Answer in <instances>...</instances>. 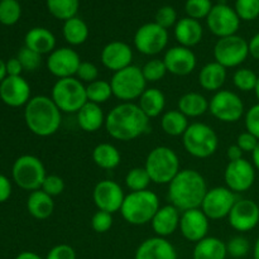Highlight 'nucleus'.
<instances>
[{
    "instance_id": "nucleus-1",
    "label": "nucleus",
    "mask_w": 259,
    "mask_h": 259,
    "mask_svg": "<svg viewBox=\"0 0 259 259\" xmlns=\"http://www.w3.org/2000/svg\"><path fill=\"white\" fill-rule=\"evenodd\" d=\"M104 126L111 138L129 142L149 131V118L138 104L120 103L106 115Z\"/></svg>"
},
{
    "instance_id": "nucleus-2",
    "label": "nucleus",
    "mask_w": 259,
    "mask_h": 259,
    "mask_svg": "<svg viewBox=\"0 0 259 259\" xmlns=\"http://www.w3.org/2000/svg\"><path fill=\"white\" fill-rule=\"evenodd\" d=\"M207 190L206 181L199 171L181 169L168 185V200L182 212L200 209Z\"/></svg>"
},
{
    "instance_id": "nucleus-3",
    "label": "nucleus",
    "mask_w": 259,
    "mask_h": 259,
    "mask_svg": "<svg viewBox=\"0 0 259 259\" xmlns=\"http://www.w3.org/2000/svg\"><path fill=\"white\" fill-rule=\"evenodd\" d=\"M24 120L33 134L50 137L60 129L62 115L52 99L46 95H38L30 99L25 105Z\"/></svg>"
},
{
    "instance_id": "nucleus-4",
    "label": "nucleus",
    "mask_w": 259,
    "mask_h": 259,
    "mask_svg": "<svg viewBox=\"0 0 259 259\" xmlns=\"http://www.w3.org/2000/svg\"><path fill=\"white\" fill-rule=\"evenodd\" d=\"M159 207L158 196L153 191L144 190L126 195L121 205L120 214L128 224L139 227L151 223Z\"/></svg>"
},
{
    "instance_id": "nucleus-5",
    "label": "nucleus",
    "mask_w": 259,
    "mask_h": 259,
    "mask_svg": "<svg viewBox=\"0 0 259 259\" xmlns=\"http://www.w3.org/2000/svg\"><path fill=\"white\" fill-rule=\"evenodd\" d=\"M144 168L148 172L151 181L157 185H169L181 171L179 156L174 149L166 146L156 147L149 152Z\"/></svg>"
},
{
    "instance_id": "nucleus-6",
    "label": "nucleus",
    "mask_w": 259,
    "mask_h": 259,
    "mask_svg": "<svg viewBox=\"0 0 259 259\" xmlns=\"http://www.w3.org/2000/svg\"><path fill=\"white\" fill-rule=\"evenodd\" d=\"M51 99L55 101L61 113L77 114L88 103L86 86L77 77L60 78L53 85Z\"/></svg>"
},
{
    "instance_id": "nucleus-7",
    "label": "nucleus",
    "mask_w": 259,
    "mask_h": 259,
    "mask_svg": "<svg viewBox=\"0 0 259 259\" xmlns=\"http://www.w3.org/2000/svg\"><path fill=\"white\" fill-rule=\"evenodd\" d=\"M182 143L195 158H209L219 147V138L214 129L205 123H192L182 136Z\"/></svg>"
},
{
    "instance_id": "nucleus-8",
    "label": "nucleus",
    "mask_w": 259,
    "mask_h": 259,
    "mask_svg": "<svg viewBox=\"0 0 259 259\" xmlns=\"http://www.w3.org/2000/svg\"><path fill=\"white\" fill-rule=\"evenodd\" d=\"M113 95L123 103H133V100L141 98L147 89V81L144 78L142 68L131 65L123 70L114 72L110 80Z\"/></svg>"
},
{
    "instance_id": "nucleus-9",
    "label": "nucleus",
    "mask_w": 259,
    "mask_h": 259,
    "mask_svg": "<svg viewBox=\"0 0 259 259\" xmlns=\"http://www.w3.org/2000/svg\"><path fill=\"white\" fill-rule=\"evenodd\" d=\"M46 176V167L38 157L24 154L15 159L12 168L14 184L25 191H37L42 187Z\"/></svg>"
},
{
    "instance_id": "nucleus-10",
    "label": "nucleus",
    "mask_w": 259,
    "mask_h": 259,
    "mask_svg": "<svg viewBox=\"0 0 259 259\" xmlns=\"http://www.w3.org/2000/svg\"><path fill=\"white\" fill-rule=\"evenodd\" d=\"M248 56V42L238 34L219 38L214 46L215 61L225 68L238 67L247 60Z\"/></svg>"
},
{
    "instance_id": "nucleus-11",
    "label": "nucleus",
    "mask_w": 259,
    "mask_h": 259,
    "mask_svg": "<svg viewBox=\"0 0 259 259\" xmlns=\"http://www.w3.org/2000/svg\"><path fill=\"white\" fill-rule=\"evenodd\" d=\"M209 111L223 123H237L244 115V104L233 91L219 90L209 101Z\"/></svg>"
},
{
    "instance_id": "nucleus-12",
    "label": "nucleus",
    "mask_w": 259,
    "mask_h": 259,
    "mask_svg": "<svg viewBox=\"0 0 259 259\" xmlns=\"http://www.w3.org/2000/svg\"><path fill=\"white\" fill-rule=\"evenodd\" d=\"M168 45V30L153 23H146L134 34V47L146 56H156Z\"/></svg>"
},
{
    "instance_id": "nucleus-13",
    "label": "nucleus",
    "mask_w": 259,
    "mask_h": 259,
    "mask_svg": "<svg viewBox=\"0 0 259 259\" xmlns=\"http://www.w3.org/2000/svg\"><path fill=\"white\" fill-rule=\"evenodd\" d=\"M237 200V196L232 190L218 186L207 190L200 209L210 220H220L228 218Z\"/></svg>"
},
{
    "instance_id": "nucleus-14",
    "label": "nucleus",
    "mask_w": 259,
    "mask_h": 259,
    "mask_svg": "<svg viewBox=\"0 0 259 259\" xmlns=\"http://www.w3.org/2000/svg\"><path fill=\"white\" fill-rule=\"evenodd\" d=\"M206 24L212 34L224 38L237 34L240 27V18L234 8L227 4H217L207 15Z\"/></svg>"
},
{
    "instance_id": "nucleus-15",
    "label": "nucleus",
    "mask_w": 259,
    "mask_h": 259,
    "mask_svg": "<svg viewBox=\"0 0 259 259\" xmlns=\"http://www.w3.org/2000/svg\"><path fill=\"white\" fill-rule=\"evenodd\" d=\"M81 58L75 50L70 47L56 48L48 55L47 68L55 77H75L81 65Z\"/></svg>"
},
{
    "instance_id": "nucleus-16",
    "label": "nucleus",
    "mask_w": 259,
    "mask_h": 259,
    "mask_svg": "<svg viewBox=\"0 0 259 259\" xmlns=\"http://www.w3.org/2000/svg\"><path fill=\"white\" fill-rule=\"evenodd\" d=\"M124 199H125V195H124L123 189L115 181L103 180L94 187L93 200L96 207L101 211L110 212V214L120 211Z\"/></svg>"
},
{
    "instance_id": "nucleus-17",
    "label": "nucleus",
    "mask_w": 259,
    "mask_h": 259,
    "mask_svg": "<svg viewBox=\"0 0 259 259\" xmlns=\"http://www.w3.org/2000/svg\"><path fill=\"white\" fill-rule=\"evenodd\" d=\"M227 187L233 192H245L253 186L255 180V168L245 158L232 161L224 171Z\"/></svg>"
},
{
    "instance_id": "nucleus-18",
    "label": "nucleus",
    "mask_w": 259,
    "mask_h": 259,
    "mask_svg": "<svg viewBox=\"0 0 259 259\" xmlns=\"http://www.w3.org/2000/svg\"><path fill=\"white\" fill-rule=\"evenodd\" d=\"M229 225L234 230L247 233L259 224V206L257 202L249 199H240L233 206L228 215Z\"/></svg>"
},
{
    "instance_id": "nucleus-19",
    "label": "nucleus",
    "mask_w": 259,
    "mask_h": 259,
    "mask_svg": "<svg viewBox=\"0 0 259 259\" xmlns=\"http://www.w3.org/2000/svg\"><path fill=\"white\" fill-rule=\"evenodd\" d=\"M30 86L22 76H7L0 83V100L10 108L25 106L30 100Z\"/></svg>"
},
{
    "instance_id": "nucleus-20",
    "label": "nucleus",
    "mask_w": 259,
    "mask_h": 259,
    "mask_svg": "<svg viewBox=\"0 0 259 259\" xmlns=\"http://www.w3.org/2000/svg\"><path fill=\"white\" fill-rule=\"evenodd\" d=\"M163 62L167 71L175 76H187L196 68L197 60L191 48L176 46L166 51Z\"/></svg>"
},
{
    "instance_id": "nucleus-21",
    "label": "nucleus",
    "mask_w": 259,
    "mask_h": 259,
    "mask_svg": "<svg viewBox=\"0 0 259 259\" xmlns=\"http://www.w3.org/2000/svg\"><path fill=\"white\" fill-rule=\"evenodd\" d=\"M209 218L201 209H192L184 211L180 220V230L185 239L197 243L207 237Z\"/></svg>"
},
{
    "instance_id": "nucleus-22",
    "label": "nucleus",
    "mask_w": 259,
    "mask_h": 259,
    "mask_svg": "<svg viewBox=\"0 0 259 259\" xmlns=\"http://www.w3.org/2000/svg\"><path fill=\"white\" fill-rule=\"evenodd\" d=\"M100 60L104 67L113 71V72H118V71L132 65L133 50H132L128 43L114 40V42L108 43L103 48Z\"/></svg>"
},
{
    "instance_id": "nucleus-23",
    "label": "nucleus",
    "mask_w": 259,
    "mask_h": 259,
    "mask_svg": "<svg viewBox=\"0 0 259 259\" xmlns=\"http://www.w3.org/2000/svg\"><path fill=\"white\" fill-rule=\"evenodd\" d=\"M134 259H177L176 248L166 238H148L136 250Z\"/></svg>"
},
{
    "instance_id": "nucleus-24",
    "label": "nucleus",
    "mask_w": 259,
    "mask_h": 259,
    "mask_svg": "<svg viewBox=\"0 0 259 259\" xmlns=\"http://www.w3.org/2000/svg\"><path fill=\"white\" fill-rule=\"evenodd\" d=\"M181 211L174 205H164L158 209L152 219V229L157 237L167 238L174 234L180 228Z\"/></svg>"
},
{
    "instance_id": "nucleus-25",
    "label": "nucleus",
    "mask_w": 259,
    "mask_h": 259,
    "mask_svg": "<svg viewBox=\"0 0 259 259\" xmlns=\"http://www.w3.org/2000/svg\"><path fill=\"white\" fill-rule=\"evenodd\" d=\"M204 35V29L199 20L192 18H182L175 25V38L179 46L192 48L199 45Z\"/></svg>"
},
{
    "instance_id": "nucleus-26",
    "label": "nucleus",
    "mask_w": 259,
    "mask_h": 259,
    "mask_svg": "<svg viewBox=\"0 0 259 259\" xmlns=\"http://www.w3.org/2000/svg\"><path fill=\"white\" fill-rule=\"evenodd\" d=\"M24 46L40 56L50 55L56 50V37L47 28L34 27L25 34Z\"/></svg>"
},
{
    "instance_id": "nucleus-27",
    "label": "nucleus",
    "mask_w": 259,
    "mask_h": 259,
    "mask_svg": "<svg viewBox=\"0 0 259 259\" xmlns=\"http://www.w3.org/2000/svg\"><path fill=\"white\" fill-rule=\"evenodd\" d=\"M106 116L100 105L88 101L77 111V124L86 133H95L103 125H105Z\"/></svg>"
},
{
    "instance_id": "nucleus-28",
    "label": "nucleus",
    "mask_w": 259,
    "mask_h": 259,
    "mask_svg": "<svg viewBox=\"0 0 259 259\" xmlns=\"http://www.w3.org/2000/svg\"><path fill=\"white\" fill-rule=\"evenodd\" d=\"M227 81V68L217 61L209 62L200 70L199 83L206 91H219Z\"/></svg>"
},
{
    "instance_id": "nucleus-29",
    "label": "nucleus",
    "mask_w": 259,
    "mask_h": 259,
    "mask_svg": "<svg viewBox=\"0 0 259 259\" xmlns=\"http://www.w3.org/2000/svg\"><path fill=\"white\" fill-rule=\"evenodd\" d=\"M27 210L37 220H46L55 211L53 197L42 190L32 191L27 199Z\"/></svg>"
},
{
    "instance_id": "nucleus-30",
    "label": "nucleus",
    "mask_w": 259,
    "mask_h": 259,
    "mask_svg": "<svg viewBox=\"0 0 259 259\" xmlns=\"http://www.w3.org/2000/svg\"><path fill=\"white\" fill-rule=\"evenodd\" d=\"M227 243L217 237H206L196 243L194 259H227Z\"/></svg>"
},
{
    "instance_id": "nucleus-31",
    "label": "nucleus",
    "mask_w": 259,
    "mask_h": 259,
    "mask_svg": "<svg viewBox=\"0 0 259 259\" xmlns=\"http://www.w3.org/2000/svg\"><path fill=\"white\" fill-rule=\"evenodd\" d=\"M138 105L149 119L157 118L163 113L164 106H166V98H164V94L158 89H146V91L138 99Z\"/></svg>"
},
{
    "instance_id": "nucleus-32",
    "label": "nucleus",
    "mask_w": 259,
    "mask_h": 259,
    "mask_svg": "<svg viewBox=\"0 0 259 259\" xmlns=\"http://www.w3.org/2000/svg\"><path fill=\"white\" fill-rule=\"evenodd\" d=\"M177 106L187 118H199L209 110V100L199 93H187L179 99Z\"/></svg>"
},
{
    "instance_id": "nucleus-33",
    "label": "nucleus",
    "mask_w": 259,
    "mask_h": 259,
    "mask_svg": "<svg viewBox=\"0 0 259 259\" xmlns=\"http://www.w3.org/2000/svg\"><path fill=\"white\" fill-rule=\"evenodd\" d=\"M93 161L103 169H114L120 164L121 156L118 148L110 143H100L94 148Z\"/></svg>"
},
{
    "instance_id": "nucleus-34",
    "label": "nucleus",
    "mask_w": 259,
    "mask_h": 259,
    "mask_svg": "<svg viewBox=\"0 0 259 259\" xmlns=\"http://www.w3.org/2000/svg\"><path fill=\"white\" fill-rule=\"evenodd\" d=\"M62 34L70 46H81L88 40L89 27L85 20L78 17H73L63 22Z\"/></svg>"
},
{
    "instance_id": "nucleus-35",
    "label": "nucleus",
    "mask_w": 259,
    "mask_h": 259,
    "mask_svg": "<svg viewBox=\"0 0 259 259\" xmlns=\"http://www.w3.org/2000/svg\"><path fill=\"white\" fill-rule=\"evenodd\" d=\"M189 120L187 116L184 115L181 111L169 110L162 115L161 118V128L167 136L171 137H181L189 128Z\"/></svg>"
},
{
    "instance_id": "nucleus-36",
    "label": "nucleus",
    "mask_w": 259,
    "mask_h": 259,
    "mask_svg": "<svg viewBox=\"0 0 259 259\" xmlns=\"http://www.w3.org/2000/svg\"><path fill=\"white\" fill-rule=\"evenodd\" d=\"M46 4L51 15L66 22L76 17L80 8V0H46Z\"/></svg>"
},
{
    "instance_id": "nucleus-37",
    "label": "nucleus",
    "mask_w": 259,
    "mask_h": 259,
    "mask_svg": "<svg viewBox=\"0 0 259 259\" xmlns=\"http://www.w3.org/2000/svg\"><path fill=\"white\" fill-rule=\"evenodd\" d=\"M86 95H88V101L90 103L98 104V105L106 103L113 96L110 82L105 80H96L94 82L88 83Z\"/></svg>"
},
{
    "instance_id": "nucleus-38",
    "label": "nucleus",
    "mask_w": 259,
    "mask_h": 259,
    "mask_svg": "<svg viewBox=\"0 0 259 259\" xmlns=\"http://www.w3.org/2000/svg\"><path fill=\"white\" fill-rule=\"evenodd\" d=\"M151 182V177L144 167H134L125 176V185L131 190V192L148 190Z\"/></svg>"
},
{
    "instance_id": "nucleus-39",
    "label": "nucleus",
    "mask_w": 259,
    "mask_h": 259,
    "mask_svg": "<svg viewBox=\"0 0 259 259\" xmlns=\"http://www.w3.org/2000/svg\"><path fill=\"white\" fill-rule=\"evenodd\" d=\"M22 17V7L18 0H0V23L3 25H14Z\"/></svg>"
},
{
    "instance_id": "nucleus-40",
    "label": "nucleus",
    "mask_w": 259,
    "mask_h": 259,
    "mask_svg": "<svg viewBox=\"0 0 259 259\" xmlns=\"http://www.w3.org/2000/svg\"><path fill=\"white\" fill-rule=\"evenodd\" d=\"M257 73L250 70V68H239L233 75V83H234L238 90L243 91V93L254 91L255 86H257Z\"/></svg>"
},
{
    "instance_id": "nucleus-41",
    "label": "nucleus",
    "mask_w": 259,
    "mask_h": 259,
    "mask_svg": "<svg viewBox=\"0 0 259 259\" xmlns=\"http://www.w3.org/2000/svg\"><path fill=\"white\" fill-rule=\"evenodd\" d=\"M211 0H186L185 4V12L187 17L192 19H206L209 13L212 9Z\"/></svg>"
},
{
    "instance_id": "nucleus-42",
    "label": "nucleus",
    "mask_w": 259,
    "mask_h": 259,
    "mask_svg": "<svg viewBox=\"0 0 259 259\" xmlns=\"http://www.w3.org/2000/svg\"><path fill=\"white\" fill-rule=\"evenodd\" d=\"M142 72H143L147 82H157V81L162 80L168 71H167L163 60L153 58L144 63V66L142 67Z\"/></svg>"
},
{
    "instance_id": "nucleus-43",
    "label": "nucleus",
    "mask_w": 259,
    "mask_h": 259,
    "mask_svg": "<svg viewBox=\"0 0 259 259\" xmlns=\"http://www.w3.org/2000/svg\"><path fill=\"white\" fill-rule=\"evenodd\" d=\"M234 10L240 20L250 22L259 17V0H235Z\"/></svg>"
},
{
    "instance_id": "nucleus-44",
    "label": "nucleus",
    "mask_w": 259,
    "mask_h": 259,
    "mask_svg": "<svg viewBox=\"0 0 259 259\" xmlns=\"http://www.w3.org/2000/svg\"><path fill=\"white\" fill-rule=\"evenodd\" d=\"M250 252V243L243 235H237V237L230 238L229 242L227 243V253L234 259L244 258L249 254Z\"/></svg>"
},
{
    "instance_id": "nucleus-45",
    "label": "nucleus",
    "mask_w": 259,
    "mask_h": 259,
    "mask_svg": "<svg viewBox=\"0 0 259 259\" xmlns=\"http://www.w3.org/2000/svg\"><path fill=\"white\" fill-rule=\"evenodd\" d=\"M17 58L22 63L23 70L28 71V72H33V71L38 70V67L42 63V56L39 53L34 52V51L29 50L25 46L20 48L17 55Z\"/></svg>"
},
{
    "instance_id": "nucleus-46",
    "label": "nucleus",
    "mask_w": 259,
    "mask_h": 259,
    "mask_svg": "<svg viewBox=\"0 0 259 259\" xmlns=\"http://www.w3.org/2000/svg\"><path fill=\"white\" fill-rule=\"evenodd\" d=\"M154 22L158 25H161L164 29H169L171 27H175L177 20V12L175 10L174 7H169V5H164V7L159 8L156 13V18H154Z\"/></svg>"
},
{
    "instance_id": "nucleus-47",
    "label": "nucleus",
    "mask_w": 259,
    "mask_h": 259,
    "mask_svg": "<svg viewBox=\"0 0 259 259\" xmlns=\"http://www.w3.org/2000/svg\"><path fill=\"white\" fill-rule=\"evenodd\" d=\"M113 227V214L106 211H96L91 218V228L94 232L103 234V233L109 232Z\"/></svg>"
},
{
    "instance_id": "nucleus-48",
    "label": "nucleus",
    "mask_w": 259,
    "mask_h": 259,
    "mask_svg": "<svg viewBox=\"0 0 259 259\" xmlns=\"http://www.w3.org/2000/svg\"><path fill=\"white\" fill-rule=\"evenodd\" d=\"M40 190L52 197L58 196L65 191V181L62 177L57 176V175H47Z\"/></svg>"
},
{
    "instance_id": "nucleus-49",
    "label": "nucleus",
    "mask_w": 259,
    "mask_h": 259,
    "mask_svg": "<svg viewBox=\"0 0 259 259\" xmlns=\"http://www.w3.org/2000/svg\"><path fill=\"white\" fill-rule=\"evenodd\" d=\"M76 77L81 81V82L91 83L94 81L99 80V68L98 66L94 65L93 62H88V61H82L78 67Z\"/></svg>"
},
{
    "instance_id": "nucleus-50",
    "label": "nucleus",
    "mask_w": 259,
    "mask_h": 259,
    "mask_svg": "<svg viewBox=\"0 0 259 259\" xmlns=\"http://www.w3.org/2000/svg\"><path fill=\"white\" fill-rule=\"evenodd\" d=\"M245 128L247 132L259 139V103L248 109L245 113Z\"/></svg>"
},
{
    "instance_id": "nucleus-51",
    "label": "nucleus",
    "mask_w": 259,
    "mask_h": 259,
    "mask_svg": "<svg viewBox=\"0 0 259 259\" xmlns=\"http://www.w3.org/2000/svg\"><path fill=\"white\" fill-rule=\"evenodd\" d=\"M46 259H76V252L71 245L58 244L50 249Z\"/></svg>"
},
{
    "instance_id": "nucleus-52",
    "label": "nucleus",
    "mask_w": 259,
    "mask_h": 259,
    "mask_svg": "<svg viewBox=\"0 0 259 259\" xmlns=\"http://www.w3.org/2000/svg\"><path fill=\"white\" fill-rule=\"evenodd\" d=\"M258 143L259 139L257 137L253 136V134H250L249 132H244V133L239 134L237 139V146L243 152H247V153H252L255 149V147L258 146Z\"/></svg>"
},
{
    "instance_id": "nucleus-53",
    "label": "nucleus",
    "mask_w": 259,
    "mask_h": 259,
    "mask_svg": "<svg viewBox=\"0 0 259 259\" xmlns=\"http://www.w3.org/2000/svg\"><path fill=\"white\" fill-rule=\"evenodd\" d=\"M13 186L12 181L8 179L7 176H4L3 174H0V204L8 201L12 196Z\"/></svg>"
},
{
    "instance_id": "nucleus-54",
    "label": "nucleus",
    "mask_w": 259,
    "mask_h": 259,
    "mask_svg": "<svg viewBox=\"0 0 259 259\" xmlns=\"http://www.w3.org/2000/svg\"><path fill=\"white\" fill-rule=\"evenodd\" d=\"M5 67H7L8 76H22V72L24 71L22 63L17 57H12L5 61Z\"/></svg>"
},
{
    "instance_id": "nucleus-55",
    "label": "nucleus",
    "mask_w": 259,
    "mask_h": 259,
    "mask_svg": "<svg viewBox=\"0 0 259 259\" xmlns=\"http://www.w3.org/2000/svg\"><path fill=\"white\" fill-rule=\"evenodd\" d=\"M248 48H249V56L259 61V32L250 38L248 42Z\"/></svg>"
},
{
    "instance_id": "nucleus-56",
    "label": "nucleus",
    "mask_w": 259,
    "mask_h": 259,
    "mask_svg": "<svg viewBox=\"0 0 259 259\" xmlns=\"http://www.w3.org/2000/svg\"><path fill=\"white\" fill-rule=\"evenodd\" d=\"M243 153H244V152H243L242 149L237 146V144H233V146H230L229 148H228L227 157H228V159H229V162L238 161V159L243 158Z\"/></svg>"
},
{
    "instance_id": "nucleus-57",
    "label": "nucleus",
    "mask_w": 259,
    "mask_h": 259,
    "mask_svg": "<svg viewBox=\"0 0 259 259\" xmlns=\"http://www.w3.org/2000/svg\"><path fill=\"white\" fill-rule=\"evenodd\" d=\"M15 259H43L34 252H22L17 255Z\"/></svg>"
},
{
    "instance_id": "nucleus-58",
    "label": "nucleus",
    "mask_w": 259,
    "mask_h": 259,
    "mask_svg": "<svg viewBox=\"0 0 259 259\" xmlns=\"http://www.w3.org/2000/svg\"><path fill=\"white\" fill-rule=\"evenodd\" d=\"M252 159H253V166H254V168L259 171V143L258 146L255 147L254 151L252 152Z\"/></svg>"
},
{
    "instance_id": "nucleus-59",
    "label": "nucleus",
    "mask_w": 259,
    "mask_h": 259,
    "mask_svg": "<svg viewBox=\"0 0 259 259\" xmlns=\"http://www.w3.org/2000/svg\"><path fill=\"white\" fill-rule=\"evenodd\" d=\"M7 67H5V61L0 58V83L7 77Z\"/></svg>"
},
{
    "instance_id": "nucleus-60",
    "label": "nucleus",
    "mask_w": 259,
    "mask_h": 259,
    "mask_svg": "<svg viewBox=\"0 0 259 259\" xmlns=\"http://www.w3.org/2000/svg\"><path fill=\"white\" fill-rule=\"evenodd\" d=\"M253 258L254 259H259V238L255 242L254 248H253Z\"/></svg>"
},
{
    "instance_id": "nucleus-61",
    "label": "nucleus",
    "mask_w": 259,
    "mask_h": 259,
    "mask_svg": "<svg viewBox=\"0 0 259 259\" xmlns=\"http://www.w3.org/2000/svg\"><path fill=\"white\" fill-rule=\"evenodd\" d=\"M254 93H255V96H257V100H258V103H259V76H258L257 86H255V89H254Z\"/></svg>"
}]
</instances>
